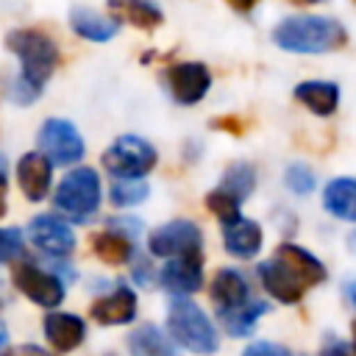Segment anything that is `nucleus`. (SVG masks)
Returning a JSON list of instances; mask_svg holds the SVG:
<instances>
[{
    "instance_id": "obj_40",
    "label": "nucleus",
    "mask_w": 356,
    "mask_h": 356,
    "mask_svg": "<svg viewBox=\"0 0 356 356\" xmlns=\"http://www.w3.org/2000/svg\"><path fill=\"white\" fill-rule=\"evenodd\" d=\"M8 345V331H6V325L0 323V348H6Z\"/></svg>"
},
{
    "instance_id": "obj_4",
    "label": "nucleus",
    "mask_w": 356,
    "mask_h": 356,
    "mask_svg": "<svg viewBox=\"0 0 356 356\" xmlns=\"http://www.w3.org/2000/svg\"><path fill=\"white\" fill-rule=\"evenodd\" d=\"M53 203L61 214H67L75 222H86L100 209V178L92 167H75L70 170L61 184L56 186Z\"/></svg>"
},
{
    "instance_id": "obj_39",
    "label": "nucleus",
    "mask_w": 356,
    "mask_h": 356,
    "mask_svg": "<svg viewBox=\"0 0 356 356\" xmlns=\"http://www.w3.org/2000/svg\"><path fill=\"white\" fill-rule=\"evenodd\" d=\"M345 298L356 306V281H348V284H345Z\"/></svg>"
},
{
    "instance_id": "obj_36",
    "label": "nucleus",
    "mask_w": 356,
    "mask_h": 356,
    "mask_svg": "<svg viewBox=\"0 0 356 356\" xmlns=\"http://www.w3.org/2000/svg\"><path fill=\"white\" fill-rule=\"evenodd\" d=\"M225 3H228L234 11H242V14H245V11H250V8H253L259 0H225Z\"/></svg>"
},
{
    "instance_id": "obj_9",
    "label": "nucleus",
    "mask_w": 356,
    "mask_h": 356,
    "mask_svg": "<svg viewBox=\"0 0 356 356\" xmlns=\"http://www.w3.org/2000/svg\"><path fill=\"white\" fill-rule=\"evenodd\" d=\"M164 81L170 86V95L184 106L200 103L211 86V75L206 64H197V61H181V64L167 67Z\"/></svg>"
},
{
    "instance_id": "obj_6",
    "label": "nucleus",
    "mask_w": 356,
    "mask_h": 356,
    "mask_svg": "<svg viewBox=\"0 0 356 356\" xmlns=\"http://www.w3.org/2000/svg\"><path fill=\"white\" fill-rule=\"evenodd\" d=\"M150 253L161 259H184V256H203V234L189 220H172L156 228L147 239Z\"/></svg>"
},
{
    "instance_id": "obj_43",
    "label": "nucleus",
    "mask_w": 356,
    "mask_h": 356,
    "mask_svg": "<svg viewBox=\"0 0 356 356\" xmlns=\"http://www.w3.org/2000/svg\"><path fill=\"white\" fill-rule=\"evenodd\" d=\"M292 3H298V6H312V3H317V0H292Z\"/></svg>"
},
{
    "instance_id": "obj_23",
    "label": "nucleus",
    "mask_w": 356,
    "mask_h": 356,
    "mask_svg": "<svg viewBox=\"0 0 356 356\" xmlns=\"http://www.w3.org/2000/svg\"><path fill=\"white\" fill-rule=\"evenodd\" d=\"M70 25L81 39H89V42H108V39L117 36V28H120L114 19L100 17L92 8H72L70 11Z\"/></svg>"
},
{
    "instance_id": "obj_19",
    "label": "nucleus",
    "mask_w": 356,
    "mask_h": 356,
    "mask_svg": "<svg viewBox=\"0 0 356 356\" xmlns=\"http://www.w3.org/2000/svg\"><path fill=\"white\" fill-rule=\"evenodd\" d=\"M222 242H225V250L236 259H253L259 250H261V225L253 222V220H236L231 225L222 228Z\"/></svg>"
},
{
    "instance_id": "obj_11",
    "label": "nucleus",
    "mask_w": 356,
    "mask_h": 356,
    "mask_svg": "<svg viewBox=\"0 0 356 356\" xmlns=\"http://www.w3.org/2000/svg\"><path fill=\"white\" fill-rule=\"evenodd\" d=\"M159 281L167 292H172L175 298L181 295H192L203 286V256H184V259H170L161 273Z\"/></svg>"
},
{
    "instance_id": "obj_8",
    "label": "nucleus",
    "mask_w": 356,
    "mask_h": 356,
    "mask_svg": "<svg viewBox=\"0 0 356 356\" xmlns=\"http://www.w3.org/2000/svg\"><path fill=\"white\" fill-rule=\"evenodd\" d=\"M11 281H14V286H17L28 300H33L36 306L56 309V306L64 300V284H61V278H56L53 273L36 267L33 261H19V264H14Z\"/></svg>"
},
{
    "instance_id": "obj_24",
    "label": "nucleus",
    "mask_w": 356,
    "mask_h": 356,
    "mask_svg": "<svg viewBox=\"0 0 356 356\" xmlns=\"http://www.w3.org/2000/svg\"><path fill=\"white\" fill-rule=\"evenodd\" d=\"M92 250L95 256L103 261V264H111V267H120L125 261L134 259V239L117 234V231H97L92 236Z\"/></svg>"
},
{
    "instance_id": "obj_14",
    "label": "nucleus",
    "mask_w": 356,
    "mask_h": 356,
    "mask_svg": "<svg viewBox=\"0 0 356 356\" xmlns=\"http://www.w3.org/2000/svg\"><path fill=\"white\" fill-rule=\"evenodd\" d=\"M50 178H53V164L42 153H25L17 164V181L19 189L28 200L39 203L50 192Z\"/></svg>"
},
{
    "instance_id": "obj_29",
    "label": "nucleus",
    "mask_w": 356,
    "mask_h": 356,
    "mask_svg": "<svg viewBox=\"0 0 356 356\" xmlns=\"http://www.w3.org/2000/svg\"><path fill=\"white\" fill-rule=\"evenodd\" d=\"M284 184H286V189L295 192V195H309L317 181H314V172H312L306 164H289L286 172H284Z\"/></svg>"
},
{
    "instance_id": "obj_27",
    "label": "nucleus",
    "mask_w": 356,
    "mask_h": 356,
    "mask_svg": "<svg viewBox=\"0 0 356 356\" xmlns=\"http://www.w3.org/2000/svg\"><path fill=\"white\" fill-rule=\"evenodd\" d=\"M147 192H150V186H147L142 178H117V181L111 184V189H108V197H111L114 206L125 209V206L142 203V200L147 197Z\"/></svg>"
},
{
    "instance_id": "obj_22",
    "label": "nucleus",
    "mask_w": 356,
    "mask_h": 356,
    "mask_svg": "<svg viewBox=\"0 0 356 356\" xmlns=\"http://www.w3.org/2000/svg\"><path fill=\"white\" fill-rule=\"evenodd\" d=\"M323 206L331 217L356 222V178H334L323 189Z\"/></svg>"
},
{
    "instance_id": "obj_1",
    "label": "nucleus",
    "mask_w": 356,
    "mask_h": 356,
    "mask_svg": "<svg viewBox=\"0 0 356 356\" xmlns=\"http://www.w3.org/2000/svg\"><path fill=\"white\" fill-rule=\"evenodd\" d=\"M273 42L289 53H331L345 47L348 33L328 17H289L275 25Z\"/></svg>"
},
{
    "instance_id": "obj_26",
    "label": "nucleus",
    "mask_w": 356,
    "mask_h": 356,
    "mask_svg": "<svg viewBox=\"0 0 356 356\" xmlns=\"http://www.w3.org/2000/svg\"><path fill=\"white\" fill-rule=\"evenodd\" d=\"M222 192H228L231 197H236L239 203L256 189V170L248 164V161H234L225 172H222V184H220Z\"/></svg>"
},
{
    "instance_id": "obj_31",
    "label": "nucleus",
    "mask_w": 356,
    "mask_h": 356,
    "mask_svg": "<svg viewBox=\"0 0 356 356\" xmlns=\"http://www.w3.org/2000/svg\"><path fill=\"white\" fill-rule=\"evenodd\" d=\"M317 356H356V350H353V345H348L337 334H325L323 342H320Z\"/></svg>"
},
{
    "instance_id": "obj_25",
    "label": "nucleus",
    "mask_w": 356,
    "mask_h": 356,
    "mask_svg": "<svg viewBox=\"0 0 356 356\" xmlns=\"http://www.w3.org/2000/svg\"><path fill=\"white\" fill-rule=\"evenodd\" d=\"M267 309H270L267 300H248L245 306L217 312V317H220L225 334H231V337H248V334L256 328L259 317L267 314Z\"/></svg>"
},
{
    "instance_id": "obj_2",
    "label": "nucleus",
    "mask_w": 356,
    "mask_h": 356,
    "mask_svg": "<svg viewBox=\"0 0 356 356\" xmlns=\"http://www.w3.org/2000/svg\"><path fill=\"white\" fill-rule=\"evenodd\" d=\"M6 47L22 64V75L19 78H25L36 89L44 86V81L56 72L58 58H61L58 56V44L47 33H42L36 28H17V31H11L6 36Z\"/></svg>"
},
{
    "instance_id": "obj_46",
    "label": "nucleus",
    "mask_w": 356,
    "mask_h": 356,
    "mask_svg": "<svg viewBox=\"0 0 356 356\" xmlns=\"http://www.w3.org/2000/svg\"><path fill=\"white\" fill-rule=\"evenodd\" d=\"M353 3H356V0H353Z\"/></svg>"
},
{
    "instance_id": "obj_15",
    "label": "nucleus",
    "mask_w": 356,
    "mask_h": 356,
    "mask_svg": "<svg viewBox=\"0 0 356 356\" xmlns=\"http://www.w3.org/2000/svg\"><path fill=\"white\" fill-rule=\"evenodd\" d=\"M89 314L100 325H125L136 317V295L128 286H117L114 292L97 298L92 303Z\"/></svg>"
},
{
    "instance_id": "obj_33",
    "label": "nucleus",
    "mask_w": 356,
    "mask_h": 356,
    "mask_svg": "<svg viewBox=\"0 0 356 356\" xmlns=\"http://www.w3.org/2000/svg\"><path fill=\"white\" fill-rule=\"evenodd\" d=\"M242 356H292V350L278 342H253L242 350Z\"/></svg>"
},
{
    "instance_id": "obj_35",
    "label": "nucleus",
    "mask_w": 356,
    "mask_h": 356,
    "mask_svg": "<svg viewBox=\"0 0 356 356\" xmlns=\"http://www.w3.org/2000/svg\"><path fill=\"white\" fill-rule=\"evenodd\" d=\"M136 281L139 284H150V270H147V261H136Z\"/></svg>"
},
{
    "instance_id": "obj_3",
    "label": "nucleus",
    "mask_w": 356,
    "mask_h": 356,
    "mask_svg": "<svg viewBox=\"0 0 356 356\" xmlns=\"http://www.w3.org/2000/svg\"><path fill=\"white\" fill-rule=\"evenodd\" d=\"M167 328H170L175 345H184L186 350L200 353V356L214 353L217 345H220L217 331H214L211 320L206 317V312L197 303L186 300V298H172L170 300Z\"/></svg>"
},
{
    "instance_id": "obj_28",
    "label": "nucleus",
    "mask_w": 356,
    "mask_h": 356,
    "mask_svg": "<svg viewBox=\"0 0 356 356\" xmlns=\"http://www.w3.org/2000/svg\"><path fill=\"white\" fill-rule=\"evenodd\" d=\"M206 209L222 222V228L231 225V222H236V220H242V214H239V200L231 197L228 192H222L220 186L206 195Z\"/></svg>"
},
{
    "instance_id": "obj_16",
    "label": "nucleus",
    "mask_w": 356,
    "mask_h": 356,
    "mask_svg": "<svg viewBox=\"0 0 356 356\" xmlns=\"http://www.w3.org/2000/svg\"><path fill=\"white\" fill-rule=\"evenodd\" d=\"M42 328H44L47 342L56 350H61V353L75 350L83 342V337H86V323L78 314H70V312H53V314H47L44 323H42Z\"/></svg>"
},
{
    "instance_id": "obj_38",
    "label": "nucleus",
    "mask_w": 356,
    "mask_h": 356,
    "mask_svg": "<svg viewBox=\"0 0 356 356\" xmlns=\"http://www.w3.org/2000/svg\"><path fill=\"white\" fill-rule=\"evenodd\" d=\"M19 356H50V353L42 350V348H36V345H25V348L19 350Z\"/></svg>"
},
{
    "instance_id": "obj_44",
    "label": "nucleus",
    "mask_w": 356,
    "mask_h": 356,
    "mask_svg": "<svg viewBox=\"0 0 356 356\" xmlns=\"http://www.w3.org/2000/svg\"><path fill=\"white\" fill-rule=\"evenodd\" d=\"M6 303V298H3V284H0V306Z\"/></svg>"
},
{
    "instance_id": "obj_5",
    "label": "nucleus",
    "mask_w": 356,
    "mask_h": 356,
    "mask_svg": "<svg viewBox=\"0 0 356 356\" xmlns=\"http://www.w3.org/2000/svg\"><path fill=\"white\" fill-rule=\"evenodd\" d=\"M103 167L117 178H142L156 167V147L142 136H120L103 153Z\"/></svg>"
},
{
    "instance_id": "obj_7",
    "label": "nucleus",
    "mask_w": 356,
    "mask_h": 356,
    "mask_svg": "<svg viewBox=\"0 0 356 356\" xmlns=\"http://www.w3.org/2000/svg\"><path fill=\"white\" fill-rule=\"evenodd\" d=\"M39 150L50 164H78L83 159V139L78 134V128L67 120H47L39 128Z\"/></svg>"
},
{
    "instance_id": "obj_20",
    "label": "nucleus",
    "mask_w": 356,
    "mask_h": 356,
    "mask_svg": "<svg viewBox=\"0 0 356 356\" xmlns=\"http://www.w3.org/2000/svg\"><path fill=\"white\" fill-rule=\"evenodd\" d=\"M295 100L303 103L312 114L328 117L339 106V86L331 81H303L295 86Z\"/></svg>"
},
{
    "instance_id": "obj_32",
    "label": "nucleus",
    "mask_w": 356,
    "mask_h": 356,
    "mask_svg": "<svg viewBox=\"0 0 356 356\" xmlns=\"http://www.w3.org/2000/svg\"><path fill=\"white\" fill-rule=\"evenodd\" d=\"M8 95H11V100H14L17 106H28V103H33V100L42 95V89L31 86L25 78H17V81H11V89H8Z\"/></svg>"
},
{
    "instance_id": "obj_13",
    "label": "nucleus",
    "mask_w": 356,
    "mask_h": 356,
    "mask_svg": "<svg viewBox=\"0 0 356 356\" xmlns=\"http://www.w3.org/2000/svg\"><path fill=\"white\" fill-rule=\"evenodd\" d=\"M259 281L261 286L267 289L270 298H275L278 303H300L303 295H306V286L278 261V259H270V261H261L259 264Z\"/></svg>"
},
{
    "instance_id": "obj_21",
    "label": "nucleus",
    "mask_w": 356,
    "mask_h": 356,
    "mask_svg": "<svg viewBox=\"0 0 356 356\" xmlns=\"http://www.w3.org/2000/svg\"><path fill=\"white\" fill-rule=\"evenodd\" d=\"M128 350L131 356H181L178 345L156 325L145 323L128 334Z\"/></svg>"
},
{
    "instance_id": "obj_12",
    "label": "nucleus",
    "mask_w": 356,
    "mask_h": 356,
    "mask_svg": "<svg viewBox=\"0 0 356 356\" xmlns=\"http://www.w3.org/2000/svg\"><path fill=\"white\" fill-rule=\"evenodd\" d=\"M273 259H278L306 289L309 286H317V284H323L325 281V264L314 256V253H309L306 248H300V245H292V242H284V245H278L275 248V253H273Z\"/></svg>"
},
{
    "instance_id": "obj_42",
    "label": "nucleus",
    "mask_w": 356,
    "mask_h": 356,
    "mask_svg": "<svg viewBox=\"0 0 356 356\" xmlns=\"http://www.w3.org/2000/svg\"><path fill=\"white\" fill-rule=\"evenodd\" d=\"M350 334H353V350H356V320L350 323Z\"/></svg>"
},
{
    "instance_id": "obj_10",
    "label": "nucleus",
    "mask_w": 356,
    "mask_h": 356,
    "mask_svg": "<svg viewBox=\"0 0 356 356\" xmlns=\"http://www.w3.org/2000/svg\"><path fill=\"white\" fill-rule=\"evenodd\" d=\"M28 239L42 253H47L53 259H64V256H70L75 250V234H72V228L64 220L53 217V214L33 217L28 222Z\"/></svg>"
},
{
    "instance_id": "obj_41",
    "label": "nucleus",
    "mask_w": 356,
    "mask_h": 356,
    "mask_svg": "<svg viewBox=\"0 0 356 356\" xmlns=\"http://www.w3.org/2000/svg\"><path fill=\"white\" fill-rule=\"evenodd\" d=\"M348 248H350V253H356V231L348 236Z\"/></svg>"
},
{
    "instance_id": "obj_34",
    "label": "nucleus",
    "mask_w": 356,
    "mask_h": 356,
    "mask_svg": "<svg viewBox=\"0 0 356 356\" xmlns=\"http://www.w3.org/2000/svg\"><path fill=\"white\" fill-rule=\"evenodd\" d=\"M211 125H214V128H222V131H228V134H234V136H242V134H245V122L236 120V117H220V120H214Z\"/></svg>"
},
{
    "instance_id": "obj_45",
    "label": "nucleus",
    "mask_w": 356,
    "mask_h": 356,
    "mask_svg": "<svg viewBox=\"0 0 356 356\" xmlns=\"http://www.w3.org/2000/svg\"><path fill=\"white\" fill-rule=\"evenodd\" d=\"M0 172H6V161H3V156H0Z\"/></svg>"
},
{
    "instance_id": "obj_18",
    "label": "nucleus",
    "mask_w": 356,
    "mask_h": 356,
    "mask_svg": "<svg viewBox=\"0 0 356 356\" xmlns=\"http://www.w3.org/2000/svg\"><path fill=\"white\" fill-rule=\"evenodd\" d=\"M108 11L114 22H128L139 31H153L164 22V14L153 0H108Z\"/></svg>"
},
{
    "instance_id": "obj_17",
    "label": "nucleus",
    "mask_w": 356,
    "mask_h": 356,
    "mask_svg": "<svg viewBox=\"0 0 356 356\" xmlns=\"http://www.w3.org/2000/svg\"><path fill=\"white\" fill-rule=\"evenodd\" d=\"M209 295H211L217 312H222V309L245 306L250 300V286H248V281H245V275L239 270L222 267V270L214 273L211 286H209Z\"/></svg>"
},
{
    "instance_id": "obj_30",
    "label": "nucleus",
    "mask_w": 356,
    "mask_h": 356,
    "mask_svg": "<svg viewBox=\"0 0 356 356\" xmlns=\"http://www.w3.org/2000/svg\"><path fill=\"white\" fill-rule=\"evenodd\" d=\"M25 242H22V231L19 228H0V264L14 261L17 256H22Z\"/></svg>"
},
{
    "instance_id": "obj_37",
    "label": "nucleus",
    "mask_w": 356,
    "mask_h": 356,
    "mask_svg": "<svg viewBox=\"0 0 356 356\" xmlns=\"http://www.w3.org/2000/svg\"><path fill=\"white\" fill-rule=\"evenodd\" d=\"M6 172H0V217H6Z\"/></svg>"
}]
</instances>
